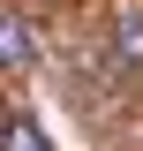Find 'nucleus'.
Returning a JSON list of instances; mask_svg holds the SVG:
<instances>
[{
  "label": "nucleus",
  "mask_w": 143,
  "mask_h": 151,
  "mask_svg": "<svg viewBox=\"0 0 143 151\" xmlns=\"http://www.w3.org/2000/svg\"><path fill=\"white\" fill-rule=\"evenodd\" d=\"M0 60H8V68H38V30H30V23H23L15 15V8H8V15H0Z\"/></svg>",
  "instance_id": "f03ea898"
},
{
  "label": "nucleus",
  "mask_w": 143,
  "mask_h": 151,
  "mask_svg": "<svg viewBox=\"0 0 143 151\" xmlns=\"http://www.w3.org/2000/svg\"><path fill=\"white\" fill-rule=\"evenodd\" d=\"M0 151H53V136H45V129H38V121H30V113H8V121H0Z\"/></svg>",
  "instance_id": "7ed1b4c3"
},
{
  "label": "nucleus",
  "mask_w": 143,
  "mask_h": 151,
  "mask_svg": "<svg viewBox=\"0 0 143 151\" xmlns=\"http://www.w3.org/2000/svg\"><path fill=\"white\" fill-rule=\"evenodd\" d=\"M106 53H113V68H128V76L143 68V0H121V8H113V23H106Z\"/></svg>",
  "instance_id": "f257e3e1"
}]
</instances>
